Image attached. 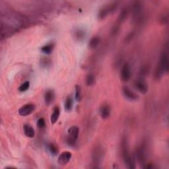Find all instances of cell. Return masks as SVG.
I'll list each match as a JSON object with an SVG mask.
<instances>
[{
  "instance_id": "cell-1",
  "label": "cell",
  "mask_w": 169,
  "mask_h": 169,
  "mask_svg": "<svg viewBox=\"0 0 169 169\" xmlns=\"http://www.w3.org/2000/svg\"><path fill=\"white\" fill-rule=\"evenodd\" d=\"M122 157H123L124 161L126 167L129 168H135V162H134V159L132 157L129 147H128V143L126 138H123L122 139Z\"/></svg>"
},
{
  "instance_id": "cell-2",
  "label": "cell",
  "mask_w": 169,
  "mask_h": 169,
  "mask_svg": "<svg viewBox=\"0 0 169 169\" xmlns=\"http://www.w3.org/2000/svg\"><path fill=\"white\" fill-rule=\"evenodd\" d=\"M117 3H111L103 6L98 13V19L99 20H103L110 14L114 12L115 10L117 9Z\"/></svg>"
},
{
  "instance_id": "cell-3",
  "label": "cell",
  "mask_w": 169,
  "mask_h": 169,
  "mask_svg": "<svg viewBox=\"0 0 169 169\" xmlns=\"http://www.w3.org/2000/svg\"><path fill=\"white\" fill-rule=\"evenodd\" d=\"M79 133V130L77 126H72L68 130V136H67V143L69 145H75V142L77 139Z\"/></svg>"
},
{
  "instance_id": "cell-4",
  "label": "cell",
  "mask_w": 169,
  "mask_h": 169,
  "mask_svg": "<svg viewBox=\"0 0 169 169\" xmlns=\"http://www.w3.org/2000/svg\"><path fill=\"white\" fill-rule=\"evenodd\" d=\"M132 75V70L130 64L128 63H125L122 67L120 72V77L121 80L124 82H127L130 80Z\"/></svg>"
},
{
  "instance_id": "cell-5",
  "label": "cell",
  "mask_w": 169,
  "mask_h": 169,
  "mask_svg": "<svg viewBox=\"0 0 169 169\" xmlns=\"http://www.w3.org/2000/svg\"><path fill=\"white\" fill-rule=\"evenodd\" d=\"M159 69L165 73H167L169 69V62L168 57L165 52H162L161 56V59L159 63L157 66Z\"/></svg>"
},
{
  "instance_id": "cell-6",
  "label": "cell",
  "mask_w": 169,
  "mask_h": 169,
  "mask_svg": "<svg viewBox=\"0 0 169 169\" xmlns=\"http://www.w3.org/2000/svg\"><path fill=\"white\" fill-rule=\"evenodd\" d=\"M103 157H104V151L102 149L101 147V146L95 147L92 154V159L93 162L97 165L99 164L103 159Z\"/></svg>"
},
{
  "instance_id": "cell-7",
  "label": "cell",
  "mask_w": 169,
  "mask_h": 169,
  "mask_svg": "<svg viewBox=\"0 0 169 169\" xmlns=\"http://www.w3.org/2000/svg\"><path fill=\"white\" fill-rule=\"evenodd\" d=\"M35 110V105L33 104H27L19 109V114L22 116H27L32 114Z\"/></svg>"
},
{
  "instance_id": "cell-8",
  "label": "cell",
  "mask_w": 169,
  "mask_h": 169,
  "mask_svg": "<svg viewBox=\"0 0 169 169\" xmlns=\"http://www.w3.org/2000/svg\"><path fill=\"white\" fill-rule=\"evenodd\" d=\"M72 153L69 151H63L58 156L57 162L61 166H65L70 161L72 158Z\"/></svg>"
},
{
  "instance_id": "cell-9",
  "label": "cell",
  "mask_w": 169,
  "mask_h": 169,
  "mask_svg": "<svg viewBox=\"0 0 169 169\" xmlns=\"http://www.w3.org/2000/svg\"><path fill=\"white\" fill-rule=\"evenodd\" d=\"M134 87L142 94H146L148 91V85L147 83L143 79H137L134 82Z\"/></svg>"
},
{
  "instance_id": "cell-10",
  "label": "cell",
  "mask_w": 169,
  "mask_h": 169,
  "mask_svg": "<svg viewBox=\"0 0 169 169\" xmlns=\"http://www.w3.org/2000/svg\"><path fill=\"white\" fill-rule=\"evenodd\" d=\"M123 91V93L125 96V97L130 101H137L139 99V96L136 94L135 92H133L131 89L127 86H124L122 89Z\"/></svg>"
},
{
  "instance_id": "cell-11",
  "label": "cell",
  "mask_w": 169,
  "mask_h": 169,
  "mask_svg": "<svg viewBox=\"0 0 169 169\" xmlns=\"http://www.w3.org/2000/svg\"><path fill=\"white\" fill-rule=\"evenodd\" d=\"M142 11V7L141 3L138 2H135V3L133 4V19L137 21L139 18H140Z\"/></svg>"
},
{
  "instance_id": "cell-12",
  "label": "cell",
  "mask_w": 169,
  "mask_h": 169,
  "mask_svg": "<svg viewBox=\"0 0 169 169\" xmlns=\"http://www.w3.org/2000/svg\"><path fill=\"white\" fill-rule=\"evenodd\" d=\"M110 113H111V110L108 104H103L100 107V115L102 119L106 120L110 116Z\"/></svg>"
},
{
  "instance_id": "cell-13",
  "label": "cell",
  "mask_w": 169,
  "mask_h": 169,
  "mask_svg": "<svg viewBox=\"0 0 169 169\" xmlns=\"http://www.w3.org/2000/svg\"><path fill=\"white\" fill-rule=\"evenodd\" d=\"M145 151L144 150V148L143 147H139L137 149V152H136V157L139 161V162L141 163L142 165H144V163L145 162Z\"/></svg>"
},
{
  "instance_id": "cell-14",
  "label": "cell",
  "mask_w": 169,
  "mask_h": 169,
  "mask_svg": "<svg viewBox=\"0 0 169 169\" xmlns=\"http://www.w3.org/2000/svg\"><path fill=\"white\" fill-rule=\"evenodd\" d=\"M54 92L52 90H48L44 95V102L46 105L48 106L54 101Z\"/></svg>"
},
{
  "instance_id": "cell-15",
  "label": "cell",
  "mask_w": 169,
  "mask_h": 169,
  "mask_svg": "<svg viewBox=\"0 0 169 169\" xmlns=\"http://www.w3.org/2000/svg\"><path fill=\"white\" fill-rule=\"evenodd\" d=\"M23 131H24L25 135L30 138H32L35 136V131H34V128L28 124L24 125V126H23Z\"/></svg>"
},
{
  "instance_id": "cell-16",
  "label": "cell",
  "mask_w": 169,
  "mask_h": 169,
  "mask_svg": "<svg viewBox=\"0 0 169 169\" xmlns=\"http://www.w3.org/2000/svg\"><path fill=\"white\" fill-rule=\"evenodd\" d=\"M59 116H60V108L59 107H54L53 112H52L50 117V121L52 124H54L56 123V122L57 121L58 118H59Z\"/></svg>"
},
{
  "instance_id": "cell-17",
  "label": "cell",
  "mask_w": 169,
  "mask_h": 169,
  "mask_svg": "<svg viewBox=\"0 0 169 169\" xmlns=\"http://www.w3.org/2000/svg\"><path fill=\"white\" fill-rule=\"evenodd\" d=\"M95 81H96V79H95V76L94 75V74L89 73L87 75V77L85 78V84L88 87L92 86L95 84Z\"/></svg>"
},
{
  "instance_id": "cell-18",
  "label": "cell",
  "mask_w": 169,
  "mask_h": 169,
  "mask_svg": "<svg viewBox=\"0 0 169 169\" xmlns=\"http://www.w3.org/2000/svg\"><path fill=\"white\" fill-rule=\"evenodd\" d=\"M100 42L101 39L98 37H92L89 42V47L91 49H95L96 48L98 47V46L100 44Z\"/></svg>"
},
{
  "instance_id": "cell-19",
  "label": "cell",
  "mask_w": 169,
  "mask_h": 169,
  "mask_svg": "<svg viewBox=\"0 0 169 169\" xmlns=\"http://www.w3.org/2000/svg\"><path fill=\"white\" fill-rule=\"evenodd\" d=\"M73 98L71 96H68L65 102V110L66 112H70L73 108Z\"/></svg>"
},
{
  "instance_id": "cell-20",
  "label": "cell",
  "mask_w": 169,
  "mask_h": 169,
  "mask_svg": "<svg viewBox=\"0 0 169 169\" xmlns=\"http://www.w3.org/2000/svg\"><path fill=\"white\" fill-rule=\"evenodd\" d=\"M75 98L77 102H80L82 99V92H81V88L79 85H75Z\"/></svg>"
},
{
  "instance_id": "cell-21",
  "label": "cell",
  "mask_w": 169,
  "mask_h": 169,
  "mask_svg": "<svg viewBox=\"0 0 169 169\" xmlns=\"http://www.w3.org/2000/svg\"><path fill=\"white\" fill-rule=\"evenodd\" d=\"M54 49V44H48L42 46L41 50L43 53L46 54H50Z\"/></svg>"
},
{
  "instance_id": "cell-22",
  "label": "cell",
  "mask_w": 169,
  "mask_h": 169,
  "mask_svg": "<svg viewBox=\"0 0 169 169\" xmlns=\"http://www.w3.org/2000/svg\"><path fill=\"white\" fill-rule=\"evenodd\" d=\"M128 15V9L126 8H124L121 11V12L119 15V17H118V21L120 22H123L126 21V19H127Z\"/></svg>"
},
{
  "instance_id": "cell-23",
  "label": "cell",
  "mask_w": 169,
  "mask_h": 169,
  "mask_svg": "<svg viewBox=\"0 0 169 169\" xmlns=\"http://www.w3.org/2000/svg\"><path fill=\"white\" fill-rule=\"evenodd\" d=\"M48 149L50 152L53 155H57L58 154V149L56 145L54 143H50L48 145Z\"/></svg>"
},
{
  "instance_id": "cell-24",
  "label": "cell",
  "mask_w": 169,
  "mask_h": 169,
  "mask_svg": "<svg viewBox=\"0 0 169 169\" xmlns=\"http://www.w3.org/2000/svg\"><path fill=\"white\" fill-rule=\"evenodd\" d=\"M85 37V33L82 30L79 29V30L75 32V38H76L78 40H81L84 39Z\"/></svg>"
},
{
  "instance_id": "cell-25",
  "label": "cell",
  "mask_w": 169,
  "mask_h": 169,
  "mask_svg": "<svg viewBox=\"0 0 169 169\" xmlns=\"http://www.w3.org/2000/svg\"><path fill=\"white\" fill-rule=\"evenodd\" d=\"M29 87H30V83L28 81H25V83H23L21 85L19 86L18 90L20 92H25L29 89Z\"/></svg>"
},
{
  "instance_id": "cell-26",
  "label": "cell",
  "mask_w": 169,
  "mask_h": 169,
  "mask_svg": "<svg viewBox=\"0 0 169 169\" xmlns=\"http://www.w3.org/2000/svg\"><path fill=\"white\" fill-rule=\"evenodd\" d=\"M37 125L39 128H44L46 126V122L43 118H40L38 120Z\"/></svg>"
},
{
  "instance_id": "cell-27",
  "label": "cell",
  "mask_w": 169,
  "mask_h": 169,
  "mask_svg": "<svg viewBox=\"0 0 169 169\" xmlns=\"http://www.w3.org/2000/svg\"><path fill=\"white\" fill-rule=\"evenodd\" d=\"M141 75H146L149 73V67L147 66H144L141 69Z\"/></svg>"
},
{
  "instance_id": "cell-28",
  "label": "cell",
  "mask_w": 169,
  "mask_h": 169,
  "mask_svg": "<svg viewBox=\"0 0 169 169\" xmlns=\"http://www.w3.org/2000/svg\"><path fill=\"white\" fill-rule=\"evenodd\" d=\"M160 22L162 23V25H165L166 24V23L168 22V17L167 15H162L161 17V20H160Z\"/></svg>"
}]
</instances>
